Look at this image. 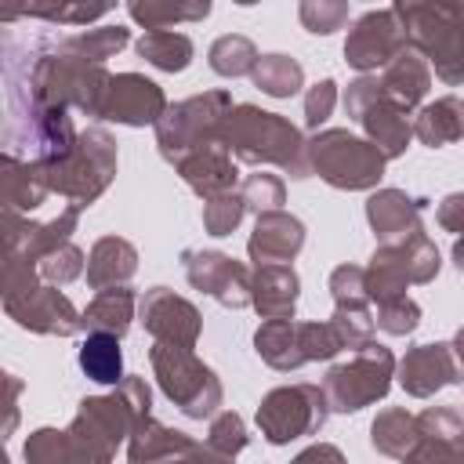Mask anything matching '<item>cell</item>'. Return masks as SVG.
Masks as SVG:
<instances>
[{
	"instance_id": "obj_1",
	"label": "cell",
	"mask_w": 464,
	"mask_h": 464,
	"mask_svg": "<svg viewBox=\"0 0 464 464\" xmlns=\"http://www.w3.org/2000/svg\"><path fill=\"white\" fill-rule=\"evenodd\" d=\"M112 72L105 65L83 62L58 47L40 51L25 69L7 54V98H25L47 109H80L83 116L102 120Z\"/></svg>"
},
{
	"instance_id": "obj_2",
	"label": "cell",
	"mask_w": 464,
	"mask_h": 464,
	"mask_svg": "<svg viewBox=\"0 0 464 464\" xmlns=\"http://www.w3.org/2000/svg\"><path fill=\"white\" fill-rule=\"evenodd\" d=\"M221 145L250 167L272 163L283 174H290L294 181L312 178V163H308V138L279 112H268L261 105H236L225 116L221 127Z\"/></svg>"
},
{
	"instance_id": "obj_3",
	"label": "cell",
	"mask_w": 464,
	"mask_h": 464,
	"mask_svg": "<svg viewBox=\"0 0 464 464\" xmlns=\"http://www.w3.org/2000/svg\"><path fill=\"white\" fill-rule=\"evenodd\" d=\"M410 51H417L442 83H464V4L442 0H399L392 4Z\"/></svg>"
},
{
	"instance_id": "obj_4",
	"label": "cell",
	"mask_w": 464,
	"mask_h": 464,
	"mask_svg": "<svg viewBox=\"0 0 464 464\" xmlns=\"http://www.w3.org/2000/svg\"><path fill=\"white\" fill-rule=\"evenodd\" d=\"M47 188L65 196L69 207H91L116 178V138L105 127H83L72 152L54 160V163H40Z\"/></svg>"
},
{
	"instance_id": "obj_5",
	"label": "cell",
	"mask_w": 464,
	"mask_h": 464,
	"mask_svg": "<svg viewBox=\"0 0 464 464\" xmlns=\"http://www.w3.org/2000/svg\"><path fill=\"white\" fill-rule=\"evenodd\" d=\"M149 413H152V388L145 384V377L127 373L109 395L80 399L76 417L69 420V428L80 439H87L91 446H98L102 453H116V446L127 442L134 424Z\"/></svg>"
},
{
	"instance_id": "obj_6",
	"label": "cell",
	"mask_w": 464,
	"mask_h": 464,
	"mask_svg": "<svg viewBox=\"0 0 464 464\" xmlns=\"http://www.w3.org/2000/svg\"><path fill=\"white\" fill-rule=\"evenodd\" d=\"M308 163L330 188L341 192H373L384 178V152L348 127H326L308 138Z\"/></svg>"
},
{
	"instance_id": "obj_7",
	"label": "cell",
	"mask_w": 464,
	"mask_h": 464,
	"mask_svg": "<svg viewBox=\"0 0 464 464\" xmlns=\"http://www.w3.org/2000/svg\"><path fill=\"white\" fill-rule=\"evenodd\" d=\"M236 105H232L228 91H203V94L174 102L163 112V120L152 127L160 156L170 167H178L185 156H192L207 145H221V127H225V116Z\"/></svg>"
},
{
	"instance_id": "obj_8",
	"label": "cell",
	"mask_w": 464,
	"mask_h": 464,
	"mask_svg": "<svg viewBox=\"0 0 464 464\" xmlns=\"http://www.w3.org/2000/svg\"><path fill=\"white\" fill-rule=\"evenodd\" d=\"M149 362H152V377H156L160 392L185 417L203 420V417L221 413L225 388H221L218 373L196 352L174 348V344H152L149 348Z\"/></svg>"
},
{
	"instance_id": "obj_9",
	"label": "cell",
	"mask_w": 464,
	"mask_h": 464,
	"mask_svg": "<svg viewBox=\"0 0 464 464\" xmlns=\"http://www.w3.org/2000/svg\"><path fill=\"white\" fill-rule=\"evenodd\" d=\"M395 355L388 344L370 341L352 352V359L334 362L323 377V395L330 402V413H359L362 406H373L388 395L395 377Z\"/></svg>"
},
{
	"instance_id": "obj_10",
	"label": "cell",
	"mask_w": 464,
	"mask_h": 464,
	"mask_svg": "<svg viewBox=\"0 0 464 464\" xmlns=\"http://www.w3.org/2000/svg\"><path fill=\"white\" fill-rule=\"evenodd\" d=\"M326 417H330V402L323 395V384L297 381V384H279L265 392L257 402L254 424L272 446H286L294 439L319 435Z\"/></svg>"
},
{
	"instance_id": "obj_11",
	"label": "cell",
	"mask_w": 464,
	"mask_h": 464,
	"mask_svg": "<svg viewBox=\"0 0 464 464\" xmlns=\"http://www.w3.org/2000/svg\"><path fill=\"white\" fill-rule=\"evenodd\" d=\"M406 47H410L406 29H402L395 7H377L352 22L348 40H344V62L359 76H370V72L384 69L388 62H395Z\"/></svg>"
},
{
	"instance_id": "obj_12",
	"label": "cell",
	"mask_w": 464,
	"mask_h": 464,
	"mask_svg": "<svg viewBox=\"0 0 464 464\" xmlns=\"http://www.w3.org/2000/svg\"><path fill=\"white\" fill-rule=\"evenodd\" d=\"M4 312L29 334H44V337H76L83 326V312L58 290L47 286L44 279L33 283L22 294L4 297Z\"/></svg>"
},
{
	"instance_id": "obj_13",
	"label": "cell",
	"mask_w": 464,
	"mask_h": 464,
	"mask_svg": "<svg viewBox=\"0 0 464 464\" xmlns=\"http://www.w3.org/2000/svg\"><path fill=\"white\" fill-rule=\"evenodd\" d=\"M181 268L192 290L214 297L221 308H246L250 304V279L254 272L221 250H181Z\"/></svg>"
},
{
	"instance_id": "obj_14",
	"label": "cell",
	"mask_w": 464,
	"mask_h": 464,
	"mask_svg": "<svg viewBox=\"0 0 464 464\" xmlns=\"http://www.w3.org/2000/svg\"><path fill=\"white\" fill-rule=\"evenodd\" d=\"M138 323L145 326V334H152L156 344H174V348H196L199 334H203V315L199 308L174 294L170 286H149L138 301Z\"/></svg>"
},
{
	"instance_id": "obj_15",
	"label": "cell",
	"mask_w": 464,
	"mask_h": 464,
	"mask_svg": "<svg viewBox=\"0 0 464 464\" xmlns=\"http://www.w3.org/2000/svg\"><path fill=\"white\" fill-rule=\"evenodd\" d=\"M80 225V207L58 210L51 221H33L29 214L18 210H0V232H4V250H14L29 261H44L51 250L72 243V232Z\"/></svg>"
},
{
	"instance_id": "obj_16",
	"label": "cell",
	"mask_w": 464,
	"mask_h": 464,
	"mask_svg": "<svg viewBox=\"0 0 464 464\" xmlns=\"http://www.w3.org/2000/svg\"><path fill=\"white\" fill-rule=\"evenodd\" d=\"M170 109L163 87L145 72H116L102 105V120L123 127H156Z\"/></svg>"
},
{
	"instance_id": "obj_17",
	"label": "cell",
	"mask_w": 464,
	"mask_h": 464,
	"mask_svg": "<svg viewBox=\"0 0 464 464\" xmlns=\"http://www.w3.org/2000/svg\"><path fill=\"white\" fill-rule=\"evenodd\" d=\"M395 377H399V388L413 399H431L435 392H442L450 384H464L446 341H428V344L406 348V355L395 366Z\"/></svg>"
},
{
	"instance_id": "obj_18",
	"label": "cell",
	"mask_w": 464,
	"mask_h": 464,
	"mask_svg": "<svg viewBox=\"0 0 464 464\" xmlns=\"http://www.w3.org/2000/svg\"><path fill=\"white\" fill-rule=\"evenodd\" d=\"M428 199H417L410 196L406 188H373L370 199H366V221H370V232L381 243H402L406 236L420 232V210H424Z\"/></svg>"
},
{
	"instance_id": "obj_19",
	"label": "cell",
	"mask_w": 464,
	"mask_h": 464,
	"mask_svg": "<svg viewBox=\"0 0 464 464\" xmlns=\"http://www.w3.org/2000/svg\"><path fill=\"white\" fill-rule=\"evenodd\" d=\"M304 221L286 214V210H272V214H257L254 232L246 239V254L257 265H290L301 250H304Z\"/></svg>"
},
{
	"instance_id": "obj_20",
	"label": "cell",
	"mask_w": 464,
	"mask_h": 464,
	"mask_svg": "<svg viewBox=\"0 0 464 464\" xmlns=\"http://www.w3.org/2000/svg\"><path fill=\"white\" fill-rule=\"evenodd\" d=\"M25 464H112V453H102L72 428H36L22 442Z\"/></svg>"
},
{
	"instance_id": "obj_21",
	"label": "cell",
	"mask_w": 464,
	"mask_h": 464,
	"mask_svg": "<svg viewBox=\"0 0 464 464\" xmlns=\"http://www.w3.org/2000/svg\"><path fill=\"white\" fill-rule=\"evenodd\" d=\"M181 181L199 196V199H214L221 192H236V181H239V167H236V156L225 149V145H207L192 156H185L178 167Z\"/></svg>"
},
{
	"instance_id": "obj_22",
	"label": "cell",
	"mask_w": 464,
	"mask_h": 464,
	"mask_svg": "<svg viewBox=\"0 0 464 464\" xmlns=\"http://www.w3.org/2000/svg\"><path fill=\"white\" fill-rule=\"evenodd\" d=\"M301 297V276L294 265H257L250 279V308L261 319H294Z\"/></svg>"
},
{
	"instance_id": "obj_23",
	"label": "cell",
	"mask_w": 464,
	"mask_h": 464,
	"mask_svg": "<svg viewBox=\"0 0 464 464\" xmlns=\"http://www.w3.org/2000/svg\"><path fill=\"white\" fill-rule=\"evenodd\" d=\"M47 196H51V188H47L44 167L36 160H18L14 152L0 156V203H4V210L33 214Z\"/></svg>"
},
{
	"instance_id": "obj_24",
	"label": "cell",
	"mask_w": 464,
	"mask_h": 464,
	"mask_svg": "<svg viewBox=\"0 0 464 464\" xmlns=\"http://www.w3.org/2000/svg\"><path fill=\"white\" fill-rule=\"evenodd\" d=\"M196 446L192 435L160 424L152 413L141 417L127 439V464H163V460H185Z\"/></svg>"
},
{
	"instance_id": "obj_25",
	"label": "cell",
	"mask_w": 464,
	"mask_h": 464,
	"mask_svg": "<svg viewBox=\"0 0 464 464\" xmlns=\"http://www.w3.org/2000/svg\"><path fill=\"white\" fill-rule=\"evenodd\" d=\"M381 91H384V98L395 102L402 112H413V109H420V102H424L428 91H431V65H428L417 51L406 47L395 62L384 65V72H381Z\"/></svg>"
},
{
	"instance_id": "obj_26",
	"label": "cell",
	"mask_w": 464,
	"mask_h": 464,
	"mask_svg": "<svg viewBox=\"0 0 464 464\" xmlns=\"http://www.w3.org/2000/svg\"><path fill=\"white\" fill-rule=\"evenodd\" d=\"M138 272V246L123 236H102L94 239L87 254V286L91 290H109V286H127V279Z\"/></svg>"
},
{
	"instance_id": "obj_27",
	"label": "cell",
	"mask_w": 464,
	"mask_h": 464,
	"mask_svg": "<svg viewBox=\"0 0 464 464\" xmlns=\"http://www.w3.org/2000/svg\"><path fill=\"white\" fill-rule=\"evenodd\" d=\"M359 127L366 130V141L384 152V160L406 156L410 138H413V120H410V112H402V109H399L395 102H388L384 94L362 112Z\"/></svg>"
},
{
	"instance_id": "obj_28",
	"label": "cell",
	"mask_w": 464,
	"mask_h": 464,
	"mask_svg": "<svg viewBox=\"0 0 464 464\" xmlns=\"http://www.w3.org/2000/svg\"><path fill=\"white\" fill-rule=\"evenodd\" d=\"M413 138L428 149H442L464 138V98L442 94L417 109L413 116Z\"/></svg>"
},
{
	"instance_id": "obj_29",
	"label": "cell",
	"mask_w": 464,
	"mask_h": 464,
	"mask_svg": "<svg viewBox=\"0 0 464 464\" xmlns=\"http://www.w3.org/2000/svg\"><path fill=\"white\" fill-rule=\"evenodd\" d=\"M138 294L130 286H109V290H98L87 308H83V326L87 334H112V337H123L134 323V308H138Z\"/></svg>"
},
{
	"instance_id": "obj_30",
	"label": "cell",
	"mask_w": 464,
	"mask_h": 464,
	"mask_svg": "<svg viewBox=\"0 0 464 464\" xmlns=\"http://www.w3.org/2000/svg\"><path fill=\"white\" fill-rule=\"evenodd\" d=\"M254 352L261 355V362H268L279 373L304 366V352H301V337H297L294 319H265L254 330Z\"/></svg>"
},
{
	"instance_id": "obj_31",
	"label": "cell",
	"mask_w": 464,
	"mask_h": 464,
	"mask_svg": "<svg viewBox=\"0 0 464 464\" xmlns=\"http://www.w3.org/2000/svg\"><path fill=\"white\" fill-rule=\"evenodd\" d=\"M420 442V428H417V417L406 413L402 406H388L373 417L370 424V446L381 453V457H392V460H406L413 453V446Z\"/></svg>"
},
{
	"instance_id": "obj_32",
	"label": "cell",
	"mask_w": 464,
	"mask_h": 464,
	"mask_svg": "<svg viewBox=\"0 0 464 464\" xmlns=\"http://www.w3.org/2000/svg\"><path fill=\"white\" fill-rule=\"evenodd\" d=\"M134 51H138V58H145L160 72H185L192 65V54H196L192 40L185 33H170V29L141 33Z\"/></svg>"
},
{
	"instance_id": "obj_33",
	"label": "cell",
	"mask_w": 464,
	"mask_h": 464,
	"mask_svg": "<svg viewBox=\"0 0 464 464\" xmlns=\"http://www.w3.org/2000/svg\"><path fill=\"white\" fill-rule=\"evenodd\" d=\"M406 286H410V276H406V268L399 261V250L392 243H381L370 254V265H366V294H370V304L406 297Z\"/></svg>"
},
{
	"instance_id": "obj_34",
	"label": "cell",
	"mask_w": 464,
	"mask_h": 464,
	"mask_svg": "<svg viewBox=\"0 0 464 464\" xmlns=\"http://www.w3.org/2000/svg\"><path fill=\"white\" fill-rule=\"evenodd\" d=\"M76 359H80V370L91 381H98V384H112L116 388L127 377L123 373L120 337H112V334H87L83 344H80V352H76Z\"/></svg>"
},
{
	"instance_id": "obj_35",
	"label": "cell",
	"mask_w": 464,
	"mask_h": 464,
	"mask_svg": "<svg viewBox=\"0 0 464 464\" xmlns=\"http://www.w3.org/2000/svg\"><path fill=\"white\" fill-rule=\"evenodd\" d=\"M127 44H130V29H123V25H98V29H83V33L62 36L54 47L65 51V54H76L83 62L105 65V58L120 54Z\"/></svg>"
},
{
	"instance_id": "obj_36",
	"label": "cell",
	"mask_w": 464,
	"mask_h": 464,
	"mask_svg": "<svg viewBox=\"0 0 464 464\" xmlns=\"http://www.w3.org/2000/svg\"><path fill=\"white\" fill-rule=\"evenodd\" d=\"M250 83L268 98H294L304 87V69L290 54H261L250 72Z\"/></svg>"
},
{
	"instance_id": "obj_37",
	"label": "cell",
	"mask_w": 464,
	"mask_h": 464,
	"mask_svg": "<svg viewBox=\"0 0 464 464\" xmlns=\"http://www.w3.org/2000/svg\"><path fill=\"white\" fill-rule=\"evenodd\" d=\"M257 58H261V54H257L254 40L243 36V33H225V36H218V40L210 44V51H207L210 69H214L218 76H225V80L250 76L254 65H257Z\"/></svg>"
},
{
	"instance_id": "obj_38",
	"label": "cell",
	"mask_w": 464,
	"mask_h": 464,
	"mask_svg": "<svg viewBox=\"0 0 464 464\" xmlns=\"http://www.w3.org/2000/svg\"><path fill=\"white\" fill-rule=\"evenodd\" d=\"M127 14L145 25V33L152 29H170L178 22H203L210 14V4L207 0H196V4H163V0H134L127 4Z\"/></svg>"
},
{
	"instance_id": "obj_39",
	"label": "cell",
	"mask_w": 464,
	"mask_h": 464,
	"mask_svg": "<svg viewBox=\"0 0 464 464\" xmlns=\"http://www.w3.org/2000/svg\"><path fill=\"white\" fill-rule=\"evenodd\" d=\"M392 246L399 250V261H402L410 283H431L439 276L442 257H439V246L431 243V236L424 228L413 232V236H406L402 243H392Z\"/></svg>"
},
{
	"instance_id": "obj_40",
	"label": "cell",
	"mask_w": 464,
	"mask_h": 464,
	"mask_svg": "<svg viewBox=\"0 0 464 464\" xmlns=\"http://www.w3.org/2000/svg\"><path fill=\"white\" fill-rule=\"evenodd\" d=\"M330 323H334L341 344L352 348V352L362 348V344H370V341H373V330H377L370 304H334Z\"/></svg>"
},
{
	"instance_id": "obj_41",
	"label": "cell",
	"mask_w": 464,
	"mask_h": 464,
	"mask_svg": "<svg viewBox=\"0 0 464 464\" xmlns=\"http://www.w3.org/2000/svg\"><path fill=\"white\" fill-rule=\"evenodd\" d=\"M239 196H243V207L254 210V214H272V210H283L286 203V185L283 178L276 174H246L243 185H239Z\"/></svg>"
},
{
	"instance_id": "obj_42",
	"label": "cell",
	"mask_w": 464,
	"mask_h": 464,
	"mask_svg": "<svg viewBox=\"0 0 464 464\" xmlns=\"http://www.w3.org/2000/svg\"><path fill=\"white\" fill-rule=\"evenodd\" d=\"M36 268H40V279H44L47 286H65V283L87 276V254H83L76 243H65V246H58V250H51Z\"/></svg>"
},
{
	"instance_id": "obj_43",
	"label": "cell",
	"mask_w": 464,
	"mask_h": 464,
	"mask_svg": "<svg viewBox=\"0 0 464 464\" xmlns=\"http://www.w3.org/2000/svg\"><path fill=\"white\" fill-rule=\"evenodd\" d=\"M297 18L308 33L315 36H330L337 29H344L348 22V4L344 0H301L297 4Z\"/></svg>"
},
{
	"instance_id": "obj_44",
	"label": "cell",
	"mask_w": 464,
	"mask_h": 464,
	"mask_svg": "<svg viewBox=\"0 0 464 464\" xmlns=\"http://www.w3.org/2000/svg\"><path fill=\"white\" fill-rule=\"evenodd\" d=\"M243 214H246V207H243V196L239 192H221L214 199H203V228L210 236H218V239L221 236H232L239 228Z\"/></svg>"
},
{
	"instance_id": "obj_45",
	"label": "cell",
	"mask_w": 464,
	"mask_h": 464,
	"mask_svg": "<svg viewBox=\"0 0 464 464\" xmlns=\"http://www.w3.org/2000/svg\"><path fill=\"white\" fill-rule=\"evenodd\" d=\"M373 326L392 334V337H406L420 326V304L413 297H395V301H381L373 304Z\"/></svg>"
},
{
	"instance_id": "obj_46",
	"label": "cell",
	"mask_w": 464,
	"mask_h": 464,
	"mask_svg": "<svg viewBox=\"0 0 464 464\" xmlns=\"http://www.w3.org/2000/svg\"><path fill=\"white\" fill-rule=\"evenodd\" d=\"M207 446L236 457L250 446V431H246V420L236 413V410H221L210 417V428H207Z\"/></svg>"
},
{
	"instance_id": "obj_47",
	"label": "cell",
	"mask_w": 464,
	"mask_h": 464,
	"mask_svg": "<svg viewBox=\"0 0 464 464\" xmlns=\"http://www.w3.org/2000/svg\"><path fill=\"white\" fill-rule=\"evenodd\" d=\"M297 337H301L304 362H326L344 348L330 319L326 323H297Z\"/></svg>"
},
{
	"instance_id": "obj_48",
	"label": "cell",
	"mask_w": 464,
	"mask_h": 464,
	"mask_svg": "<svg viewBox=\"0 0 464 464\" xmlns=\"http://www.w3.org/2000/svg\"><path fill=\"white\" fill-rule=\"evenodd\" d=\"M420 439H439V442H460L464 446V420L453 406H428L417 413Z\"/></svg>"
},
{
	"instance_id": "obj_49",
	"label": "cell",
	"mask_w": 464,
	"mask_h": 464,
	"mask_svg": "<svg viewBox=\"0 0 464 464\" xmlns=\"http://www.w3.org/2000/svg\"><path fill=\"white\" fill-rule=\"evenodd\" d=\"M112 4H47V7H29L22 18H44V22H65V25H87L94 18H105Z\"/></svg>"
},
{
	"instance_id": "obj_50",
	"label": "cell",
	"mask_w": 464,
	"mask_h": 464,
	"mask_svg": "<svg viewBox=\"0 0 464 464\" xmlns=\"http://www.w3.org/2000/svg\"><path fill=\"white\" fill-rule=\"evenodd\" d=\"M330 297L334 304H370L366 294V268L362 265H337L330 272Z\"/></svg>"
},
{
	"instance_id": "obj_51",
	"label": "cell",
	"mask_w": 464,
	"mask_h": 464,
	"mask_svg": "<svg viewBox=\"0 0 464 464\" xmlns=\"http://www.w3.org/2000/svg\"><path fill=\"white\" fill-rule=\"evenodd\" d=\"M334 105H337V80H319V83H312L308 87V94H304V127L315 134L326 120H330V112H334Z\"/></svg>"
},
{
	"instance_id": "obj_52",
	"label": "cell",
	"mask_w": 464,
	"mask_h": 464,
	"mask_svg": "<svg viewBox=\"0 0 464 464\" xmlns=\"http://www.w3.org/2000/svg\"><path fill=\"white\" fill-rule=\"evenodd\" d=\"M384 91H381V76H355L348 87H344V94H341V105H344V116L348 120H362V112L381 98Z\"/></svg>"
},
{
	"instance_id": "obj_53",
	"label": "cell",
	"mask_w": 464,
	"mask_h": 464,
	"mask_svg": "<svg viewBox=\"0 0 464 464\" xmlns=\"http://www.w3.org/2000/svg\"><path fill=\"white\" fill-rule=\"evenodd\" d=\"M402 464H460V442H439V439H420L413 453Z\"/></svg>"
},
{
	"instance_id": "obj_54",
	"label": "cell",
	"mask_w": 464,
	"mask_h": 464,
	"mask_svg": "<svg viewBox=\"0 0 464 464\" xmlns=\"http://www.w3.org/2000/svg\"><path fill=\"white\" fill-rule=\"evenodd\" d=\"M435 221H439L446 232L464 236V192L442 196V199H439V210H435Z\"/></svg>"
},
{
	"instance_id": "obj_55",
	"label": "cell",
	"mask_w": 464,
	"mask_h": 464,
	"mask_svg": "<svg viewBox=\"0 0 464 464\" xmlns=\"http://www.w3.org/2000/svg\"><path fill=\"white\" fill-rule=\"evenodd\" d=\"M290 464H348V460H344V453H341L334 442H312V446H304Z\"/></svg>"
},
{
	"instance_id": "obj_56",
	"label": "cell",
	"mask_w": 464,
	"mask_h": 464,
	"mask_svg": "<svg viewBox=\"0 0 464 464\" xmlns=\"http://www.w3.org/2000/svg\"><path fill=\"white\" fill-rule=\"evenodd\" d=\"M185 464H236V457H228V453H221V450H214V446H207V442H196V446L188 450Z\"/></svg>"
},
{
	"instance_id": "obj_57",
	"label": "cell",
	"mask_w": 464,
	"mask_h": 464,
	"mask_svg": "<svg viewBox=\"0 0 464 464\" xmlns=\"http://www.w3.org/2000/svg\"><path fill=\"white\" fill-rule=\"evenodd\" d=\"M18 395H22V381L14 373H7V428H4V435H11L18 424Z\"/></svg>"
},
{
	"instance_id": "obj_58",
	"label": "cell",
	"mask_w": 464,
	"mask_h": 464,
	"mask_svg": "<svg viewBox=\"0 0 464 464\" xmlns=\"http://www.w3.org/2000/svg\"><path fill=\"white\" fill-rule=\"evenodd\" d=\"M450 352H453L457 370H460V377H464V326H457V334H453V341H450Z\"/></svg>"
},
{
	"instance_id": "obj_59",
	"label": "cell",
	"mask_w": 464,
	"mask_h": 464,
	"mask_svg": "<svg viewBox=\"0 0 464 464\" xmlns=\"http://www.w3.org/2000/svg\"><path fill=\"white\" fill-rule=\"evenodd\" d=\"M450 257H453V268L464 276V236H457V243H453V254H450Z\"/></svg>"
},
{
	"instance_id": "obj_60",
	"label": "cell",
	"mask_w": 464,
	"mask_h": 464,
	"mask_svg": "<svg viewBox=\"0 0 464 464\" xmlns=\"http://www.w3.org/2000/svg\"><path fill=\"white\" fill-rule=\"evenodd\" d=\"M460 464H464V446H460Z\"/></svg>"
},
{
	"instance_id": "obj_61",
	"label": "cell",
	"mask_w": 464,
	"mask_h": 464,
	"mask_svg": "<svg viewBox=\"0 0 464 464\" xmlns=\"http://www.w3.org/2000/svg\"><path fill=\"white\" fill-rule=\"evenodd\" d=\"M460 420H464V417H460Z\"/></svg>"
}]
</instances>
